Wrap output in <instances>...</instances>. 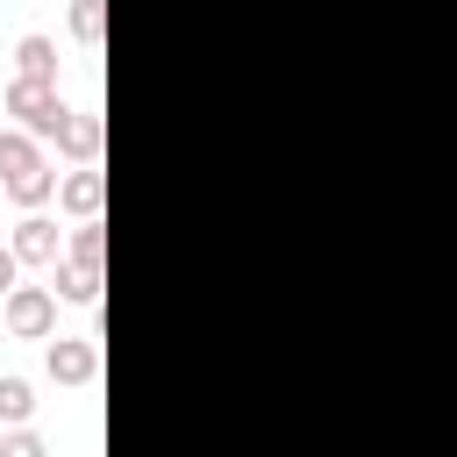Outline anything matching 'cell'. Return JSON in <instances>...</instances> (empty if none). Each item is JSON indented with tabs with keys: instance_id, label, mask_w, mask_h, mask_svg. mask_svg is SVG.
I'll return each mask as SVG.
<instances>
[{
	"instance_id": "11",
	"label": "cell",
	"mask_w": 457,
	"mask_h": 457,
	"mask_svg": "<svg viewBox=\"0 0 457 457\" xmlns=\"http://www.w3.org/2000/svg\"><path fill=\"white\" fill-rule=\"evenodd\" d=\"M64 250H71V257H86V264H100V257H107V236H100V214H93V221H79Z\"/></svg>"
},
{
	"instance_id": "3",
	"label": "cell",
	"mask_w": 457,
	"mask_h": 457,
	"mask_svg": "<svg viewBox=\"0 0 457 457\" xmlns=\"http://www.w3.org/2000/svg\"><path fill=\"white\" fill-rule=\"evenodd\" d=\"M43 364H50L57 386H93L100 378V336H50Z\"/></svg>"
},
{
	"instance_id": "6",
	"label": "cell",
	"mask_w": 457,
	"mask_h": 457,
	"mask_svg": "<svg viewBox=\"0 0 457 457\" xmlns=\"http://www.w3.org/2000/svg\"><path fill=\"white\" fill-rule=\"evenodd\" d=\"M57 200H64V214H79V221H93V214L107 207V179H100L93 164H79L71 179H57Z\"/></svg>"
},
{
	"instance_id": "12",
	"label": "cell",
	"mask_w": 457,
	"mask_h": 457,
	"mask_svg": "<svg viewBox=\"0 0 457 457\" xmlns=\"http://www.w3.org/2000/svg\"><path fill=\"white\" fill-rule=\"evenodd\" d=\"M100 29H107V7L100 0H71V36L79 43H100Z\"/></svg>"
},
{
	"instance_id": "2",
	"label": "cell",
	"mask_w": 457,
	"mask_h": 457,
	"mask_svg": "<svg viewBox=\"0 0 457 457\" xmlns=\"http://www.w3.org/2000/svg\"><path fill=\"white\" fill-rule=\"evenodd\" d=\"M0 321H7V336H21V343H50L57 336V286H7L0 293Z\"/></svg>"
},
{
	"instance_id": "5",
	"label": "cell",
	"mask_w": 457,
	"mask_h": 457,
	"mask_svg": "<svg viewBox=\"0 0 457 457\" xmlns=\"http://www.w3.org/2000/svg\"><path fill=\"white\" fill-rule=\"evenodd\" d=\"M50 286H57L64 307H93V300H100V264H86V257L64 250V257L50 264Z\"/></svg>"
},
{
	"instance_id": "4",
	"label": "cell",
	"mask_w": 457,
	"mask_h": 457,
	"mask_svg": "<svg viewBox=\"0 0 457 457\" xmlns=\"http://www.w3.org/2000/svg\"><path fill=\"white\" fill-rule=\"evenodd\" d=\"M7 243L21 250V264H57V257H64V236H57V221H50L43 207H21V221H14Z\"/></svg>"
},
{
	"instance_id": "13",
	"label": "cell",
	"mask_w": 457,
	"mask_h": 457,
	"mask_svg": "<svg viewBox=\"0 0 457 457\" xmlns=\"http://www.w3.org/2000/svg\"><path fill=\"white\" fill-rule=\"evenodd\" d=\"M29 407H36V393H29V378H14V371H7V378H0V421H21Z\"/></svg>"
},
{
	"instance_id": "1",
	"label": "cell",
	"mask_w": 457,
	"mask_h": 457,
	"mask_svg": "<svg viewBox=\"0 0 457 457\" xmlns=\"http://www.w3.org/2000/svg\"><path fill=\"white\" fill-rule=\"evenodd\" d=\"M7 114L29 129V136H64V121H71V107H64V93H57V79H7Z\"/></svg>"
},
{
	"instance_id": "8",
	"label": "cell",
	"mask_w": 457,
	"mask_h": 457,
	"mask_svg": "<svg viewBox=\"0 0 457 457\" xmlns=\"http://www.w3.org/2000/svg\"><path fill=\"white\" fill-rule=\"evenodd\" d=\"M36 143H43V136H29V129H21V121H14V129H0V186H7V179H21V171H36V164H43V150H36Z\"/></svg>"
},
{
	"instance_id": "14",
	"label": "cell",
	"mask_w": 457,
	"mask_h": 457,
	"mask_svg": "<svg viewBox=\"0 0 457 457\" xmlns=\"http://www.w3.org/2000/svg\"><path fill=\"white\" fill-rule=\"evenodd\" d=\"M0 457H43V436L36 428H7L0 436Z\"/></svg>"
},
{
	"instance_id": "9",
	"label": "cell",
	"mask_w": 457,
	"mask_h": 457,
	"mask_svg": "<svg viewBox=\"0 0 457 457\" xmlns=\"http://www.w3.org/2000/svg\"><path fill=\"white\" fill-rule=\"evenodd\" d=\"M14 71L21 79H57V43L50 36H21L14 43Z\"/></svg>"
},
{
	"instance_id": "10",
	"label": "cell",
	"mask_w": 457,
	"mask_h": 457,
	"mask_svg": "<svg viewBox=\"0 0 457 457\" xmlns=\"http://www.w3.org/2000/svg\"><path fill=\"white\" fill-rule=\"evenodd\" d=\"M50 193H57V164H36V171L7 179V200H14V207H43Z\"/></svg>"
},
{
	"instance_id": "15",
	"label": "cell",
	"mask_w": 457,
	"mask_h": 457,
	"mask_svg": "<svg viewBox=\"0 0 457 457\" xmlns=\"http://www.w3.org/2000/svg\"><path fill=\"white\" fill-rule=\"evenodd\" d=\"M14 278H21V250H14V243H0V293H7Z\"/></svg>"
},
{
	"instance_id": "7",
	"label": "cell",
	"mask_w": 457,
	"mask_h": 457,
	"mask_svg": "<svg viewBox=\"0 0 457 457\" xmlns=\"http://www.w3.org/2000/svg\"><path fill=\"white\" fill-rule=\"evenodd\" d=\"M100 143H107V121H100V114H71V121H64V136H57V150H64L71 164H93V157H100Z\"/></svg>"
}]
</instances>
